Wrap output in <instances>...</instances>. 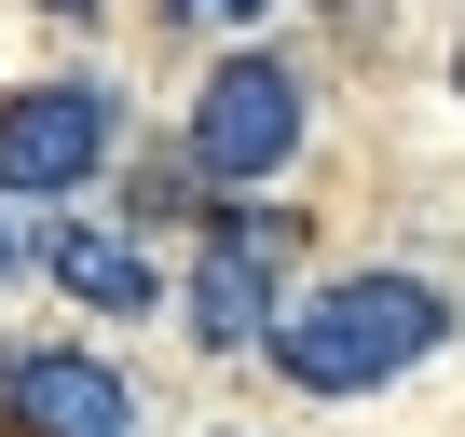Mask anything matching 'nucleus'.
Instances as JSON below:
<instances>
[{"mask_svg": "<svg viewBox=\"0 0 465 437\" xmlns=\"http://www.w3.org/2000/svg\"><path fill=\"white\" fill-rule=\"evenodd\" d=\"M0 274H15V233H0Z\"/></svg>", "mask_w": 465, "mask_h": 437, "instance_id": "1a4fd4ad", "label": "nucleus"}, {"mask_svg": "<svg viewBox=\"0 0 465 437\" xmlns=\"http://www.w3.org/2000/svg\"><path fill=\"white\" fill-rule=\"evenodd\" d=\"M302 151V83L274 69V55H232L205 96H192V164L219 178V191H247V178H274Z\"/></svg>", "mask_w": 465, "mask_h": 437, "instance_id": "7ed1b4c3", "label": "nucleus"}, {"mask_svg": "<svg viewBox=\"0 0 465 437\" xmlns=\"http://www.w3.org/2000/svg\"><path fill=\"white\" fill-rule=\"evenodd\" d=\"M0 410H15V437H137V396L110 355H28L0 369Z\"/></svg>", "mask_w": 465, "mask_h": 437, "instance_id": "39448f33", "label": "nucleus"}, {"mask_svg": "<svg viewBox=\"0 0 465 437\" xmlns=\"http://www.w3.org/2000/svg\"><path fill=\"white\" fill-rule=\"evenodd\" d=\"M42 15H96V0H42Z\"/></svg>", "mask_w": 465, "mask_h": 437, "instance_id": "6e6552de", "label": "nucleus"}, {"mask_svg": "<svg viewBox=\"0 0 465 437\" xmlns=\"http://www.w3.org/2000/svg\"><path fill=\"white\" fill-rule=\"evenodd\" d=\"M178 15H205V28H247V15H274V0H178Z\"/></svg>", "mask_w": 465, "mask_h": 437, "instance_id": "0eeeda50", "label": "nucleus"}, {"mask_svg": "<svg viewBox=\"0 0 465 437\" xmlns=\"http://www.w3.org/2000/svg\"><path fill=\"white\" fill-rule=\"evenodd\" d=\"M42 260H55V287H69V301H96V315H137V301H151V260H137L124 233H96V218H69Z\"/></svg>", "mask_w": 465, "mask_h": 437, "instance_id": "423d86ee", "label": "nucleus"}, {"mask_svg": "<svg viewBox=\"0 0 465 437\" xmlns=\"http://www.w3.org/2000/svg\"><path fill=\"white\" fill-rule=\"evenodd\" d=\"M110 164V96L96 83H42L0 110V191H83Z\"/></svg>", "mask_w": 465, "mask_h": 437, "instance_id": "20e7f679", "label": "nucleus"}, {"mask_svg": "<svg viewBox=\"0 0 465 437\" xmlns=\"http://www.w3.org/2000/svg\"><path fill=\"white\" fill-rule=\"evenodd\" d=\"M438 342H451V301H438L424 274H342V287H315L302 315H274V369H288L302 396H370V383L424 369Z\"/></svg>", "mask_w": 465, "mask_h": 437, "instance_id": "f257e3e1", "label": "nucleus"}, {"mask_svg": "<svg viewBox=\"0 0 465 437\" xmlns=\"http://www.w3.org/2000/svg\"><path fill=\"white\" fill-rule=\"evenodd\" d=\"M288 260H302V218H274V205H219V218H205V260H192V342H219V355L274 342Z\"/></svg>", "mask_w": 465, "mask_h": 437, "instance_id": "f03ea898", "label": "nucleus"}]
</instances>
